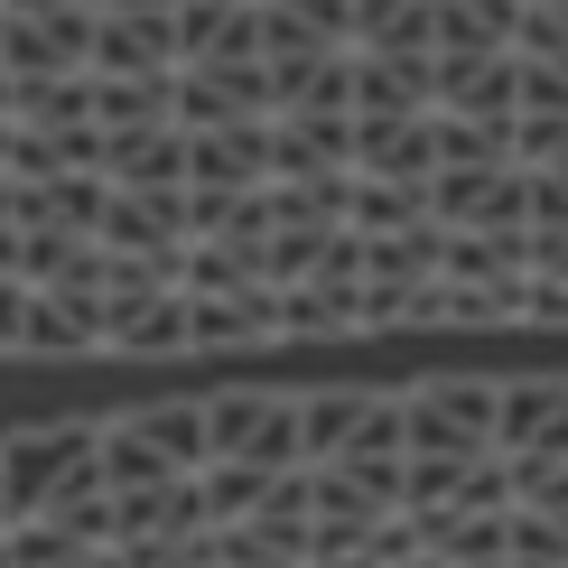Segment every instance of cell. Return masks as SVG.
I'll list each match as a JSON object with an SVG mask.
<instances>
[{"label": "cell", "instance_id": "6da1fadb", "mask_svg": "<svg viewBox=\"0 0 568 568\" xmlns=\"http://www.w3.org/2000/svg\"><path fill=\"white\" fill-rule=\"evenodd\" d=\"M400 429H410V457H485L494 447V383L429 373V383L400 392Z\"/></svg>", "mask_w": 568, "mask_h": 568}, {"label": "cell", "instance_id": "7a4b0ae2", "mask_svg": "<svg viewBox=\"0 0 568 568\" xmlns=\"http://www.w3.org/2000/svg\"><path fill=\"white\" fill-rule=\"evenodd\" d=\"M205 457L298 466V392H205Z\"/></svg>", "mask_w": 568, "mask_h": 568}, {"label": "cell", "instance_id": "3957f363", "mask_svg": "<svg viewBox=\"0 0 568 568\" xmlns=\"http://www.w3.org/2000/svg\"><path fill=\"white\" fill-rule=\"evenodd\" d=\"M438 112V103H429ZM429 112H354V169L364 178H438V122Z\"/></svg>", "mask_w": 568, "mask_h": 568}, {"label": "cell", "instance_id": "277c9868", "mask_svg": "<svg viewBox=\"0 0 568 568\" xmlns=\"http://www.w3.org/2000/svg\"><path fill=\"white\" fill-rule=\"evenodd\" d=\"M438 47H354V112H429Z\"/></svg>", "mask_w": 568, "mask_h": 568}, {"label": "cell", "instance_id": "5b68a950", "mask_svg": "<svg viewBox=\"0 0 568 568\" xmlns=\"http://www.w3.org/2000/svg\"><path fill=\"white\" fill-rule=\"evenodd\" d=\"M438 103L447 112H476V122H513V112H523V57H513V47L438 57Z\"/></svg>", "mask_w": 568, "mask_h": 568}, {"label": "cell", "instance_id": "8992f818", "mask_svg": "<svg viewBox=\"0 0 568 568\" xmlns=\"http://www.w3.org/2000/svg\"><path fill=\"white\" fill-rule=\"evenodd\" d=\"M354 233H400V224H429V186L419 178H364L354 169V205H345Z\"/></svg>", "mask_w": 568, "mask_h": 568}, {"label": "cell", "instance_id": "52a82bcc", "mask_svg": "<svg viewBox=\"0 0 568 568\" xmlns=\"http://www.w3.org/2000/svg\"><path fill=\"white\" fill-rule=\"evenodd\" d=\"M438 122V169H504L513 159V122H476V112H429Z\"/></svg>", "mask_w": 568, "mask_h": 568}, {"label": "cell", "instance_id": "ba28073f", "mask_svg": "<svg viewBox=\"0 0 568 568\" xmlns=\"http://www.w3.org/2000/svg\"><path fill=\"white\" fill-rule=\"evenodd\" d=\"M504 568H568V513L513 504V523H504Z\"/></svg>", "mask_w": 568, "mask_h": 568}, {"label": "cell", "instance_id": "9c48e42d", "mask_svg": "<svg viewBox=\"0 0 568 568\" xmlns=\"http://www.w3.org/2000/svg\"><path fill=\"white\" fill-rule=\"evenodd\" d=\"M354 410H364V392H298V457H336L354 438Z\"/></svg>", "mask_w": 568, "mask_h": 568}, {"label": "cell", "instance_id": "30bf717a", "mask_svg": "<svg viewBox=\"0 0 568 568\" xmlns=\"http://www.w3.org/2000/svg\"><path fill=\"white\" fill-rule=\"evenodd\" d=\"M531 233H568V159L531 169Z\"/></svg>", "mask_w": 568, "mask_h": 568}, {"label": "cell", "instance_id": "8fae6325", "mask_svg": "<svg viewBox=\"0 0 568 568\" xmlns=\"http://www.w3.org/2000/svg\"><path fill=\"white\" fill-rule=\"evenodd\" d=\"M531 271L540 280H568V233H531Z\"/></svg>", "mask_w": 568, "mask_h": 568}]
</instances>
